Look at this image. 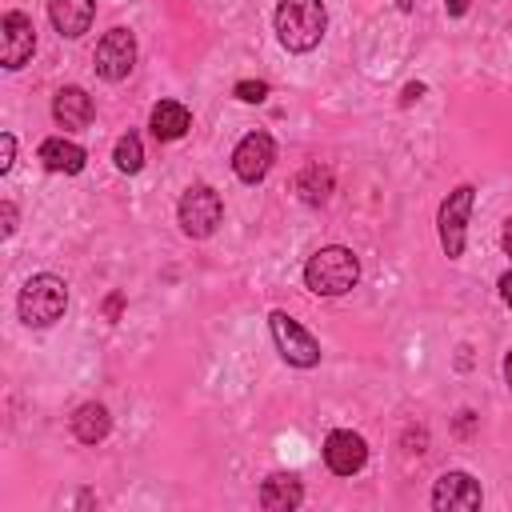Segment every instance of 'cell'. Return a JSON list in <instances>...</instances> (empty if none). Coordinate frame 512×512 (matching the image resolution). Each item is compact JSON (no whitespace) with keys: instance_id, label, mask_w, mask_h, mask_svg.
<instances>
[{"instance_id":"1","label":"cell","mask_w":512,"mask_h":512,"mask_svg":"<svg viewBox=\"0 0 512 512\" xmlns=\"http://www.w3.org/2000/svg\"><path fill=\"white\" fill-rule=\"evenodd\" d=\"M356 280H360V260L344 244L316 248L308 256V264H304V284L316 296H344V292L356 288Z\"/></svg>"},{"instance_id":"2","label":"cell","mask_w":512,"mask_h":512,"mask_svg":"<svg viewBox=\"0 0 512 512\" xmlns=\"http://www.w3.org/2000/svg\"><path fill=\"white\" fill-rule=\"evenodd\" d=\"M328 8L324 0H280L276 4V36L288 52H312L324 40Z\"/></svg>"},{"instance_id":"3","label":"cell","mask_w":512,"mask_h":512,"mask_svg":"<svg viewBox=\"0 0 512 512\" xmlns=\"http://www.w3.org/2000/svg\"><path fill=\"white\" fill-rule=\"evenodd\" d=\"M68 308V284L52 272H40V276H28L20 296H16V312L28 328H48L64 316Z\"/></svg>"},{"instance_id":"4","label":"cell","mask_w":512,"mask_h":512,"mask_svg":"<svg viewBox=\"0 0 512 512\" xmlns=\"http://www.w3.org/2000/svg\"><path fill=\"white\" fill-rule=\"evenodd\" d=\"M176 220H180L184 236L208 240V236L216 232V224L224 220V200H220V192L208 188V184H192V188L180 196V204H176Z\"/></svg>"},{"instance_id":"5","label":"cell","mask_w":512,"mask_h":512,"mask_svg":"<svg viewBox=\"0 0 512 512\" xmlns=\"http://www.w3.org/2000/svg\"><path fill=\"white\" fill-rule=\"evenodd\" d=\"M472 200H476V188L472 184H460L444 196L440 204V216H436V228H440V248L448 260H460L464 256V236H468V212H472Z\"/></svg>"},{"instance_id":"6","label":"cell","mask_w":512,"mask_h":512,"mask_svg":"<svg viewBox=\"0 0 512 512\" xmlns=\"http://www.w3.org/2000/svg\"><path fill=\"white\" fill-rule=\"evenodd\" d=\"M268 324H272V340H276V348H280V356L288 360V364H296V368H316L320 364V344H316V336L308 332V328H300L288 312H272L268 316Z\"/></svg>"},{"instance_id":"7","label":"cell","mask_w":512,"mask_h":512,"mask_svg":"<svg viewBox=\"0 0 512 512\" xmlns=\"http://www.w3.org/2000/svg\"><path fill=\"white\" fill-rule=\"evenodd\" d=\"M92 64L104 80H124L132 68H136V36L128 28H108L92 52Z\"/></svg>"},{"instance_id":"8","label":"cell","mask_w":512,"mask_h":512,"mask_svg":"<svg viewBox=\"0 0 512 512\" xmlns=\"http://www.w3.org/2000/svg\"><path fill=\"white\" fill-rule=\"evenodd\" d=\"M32 52H36V28H32V20L24 12H16V8L4 12V20H0V60H4V68L8 72L24 68L32 60Z\"/></svg>"},{"instance_id":"9","label":"cell","mask_w":512,"mask_h":512,"mask_svg":"<svg viewBox=\"0 0 512 512\" xmlns=\"http://www.w3.org/2000/svg\"><path fill=\"white\" fill-rule=\"evenodd\" d=\"M272 160H276L272 136H268V132H248V136L236 144V152H232V172H236L244 184H256V180L268 176Z\"/></svg>"},{"instance_id":"10","label":"cell","mask_w":512,"mask_h":512,"mask_svg":"<svg viewBox=\"0 0 512 512\" xmlns=\"http://www.w3.org/2000/svg\"><path fill=\"white\" fill-rule=\"evenodd\" d=\"M368 460V444L360 432H348V428H336L328 432L324 440V464L336 472V476H356Z\"/></svg>"},{"instance_id":"11","label":"cell","mask_w":512,"mask_h":512,"mask_svg":"<svg viewBox=\"0 0 512 512\" xmlns=\"http://www.w3.org/2000/svg\"><path fill=\"white\" fill-rule=\"evenodd\" d=\"M480 484L468 472H444L432 488V508L436 512H472L480 508Z\"/></svg>"},{"instance_id":"12","label":"cell","mask_w":512,"mask_h":512,"mask_svg":"<svg viewBox=\"0 0 512 512\" xmlns=\"http://www.w3.org/2000/svg\"><path fill=\"white\" fill-rule=\"evenodd\" d=\"M92 16H96V0H48V20L68 40L84 36L92 28Z\"/></svg>"},{"instance_id":"13","label":"cell","mask_w":512,"mask_h":512,"mask_svg":"<svg viewBox=\"0 0 512 512\" xmlns=\"http://www.w3.org/2000/svg\"><path fill=\"white\" fill-rule=\"evenodd\" d=\"M300 500H304V488H300V476H292V472H272L260 484V508H268V512H292V508H300Z\"/></svg>"},{"instance_id":"14","label":"cell","mask_w":512,"mask_h":512,"mask_svg":"<svg viewBox=\"0 0 512 512\" xmlns=\"http://www.w3.org/2000/svg\"><path fill=\"white\" fill-rule=\"evenodd\" d=\"M52 116H56L60 128H88V120H92V96L80 84H68V88L56 92Z\"/></svg>"},{"instance_id":"15","label":"cell","mask_w":512,"mask_h":512,"mask_svg":"<svg viewBox=\"0 0 512 512\" xmlns=\"http://www.w3.org/2000/svg\"><path fill=\"white\" fill-rule=\"evenodd\" d=\"M40 160H44V168H48V172H64V176H76V172L84 168L88 152H84L76 140H64V136H48V140L40 144Z\"/></svg>"},{"instance_id":"16","label":"cell","mask_w":512,"mask_h":512,"mask_svg":"<svg viewBox=\"0 0 512 512\" xmlns=\"http://www.w3.org/2000/svg\"><path fill=\"white\" fill-rule=\"evenodd\" d=\"M148 128H152L156 140H180L192 128V112L180 100H160L148 116Z\"/></svg>"},{"instance_id":"17","label":"cell","mask_w":512,"mask_h":512,"mask_svg":"<svg viewBox=\"0 0 512 512\" xmlns=\"http://www.w3.org/2000/svg\"><path fill=\"white\" fill-rule=\"evenodd\" d=\"M108 428H112V416H108V408L96 404V400L80 404L76 416H72V436H76L80 444H100V440L108 436Z\"/></svg>"},{"instance_id":"18","label":"cell","mask_w":512,"mask_h":512,"mask_svg":"<svg viewBox=\"0 0 512 512\" xmlns=\"http://www.w3.org/2000/svg\"><path fill=\"white\" fill-rule=\"evenodd\" d=\"M112 160H116V168L128 172V176L140 172V168H144V144H140V136H136V132L120 136L116 148H112Z\"/></svg>"},{"instance_id":"19","label":"cell","mask_w":512,"mask_h":512,"mask_svg":"<svg viewBox=\"0 0 512 512\" xmlns=\"http://www.w3.org/2000/svg\"><path fill=\"white\" fill-rule=\"evenodd\" d=\"M236 96H240L244 104H260V100L268 96V84H264V80H240V84H236Z\"/></svg>"},{"instance_id":"20","label":"cell","mask_w":512,"mask_h":512,"mask_svg":"<svg viewBox=\"0 0 512 512\" xmlns=\"http://www.w3.org/2000/svg\"><path fill=\"white\" fill-rule=\"evenodd\" d=\"M12 156H16V136H12V132H4V136H0V172H8V168H12Z\"/></svg>"},{"instance_id":"21","label":"cell","mask_w":512,"mask_h":512,"mask_svg":"<svg viewBox=\"0 0 512 512\" xmlns=\"http://www.w3.org/2000/svg\"><path fill=\"white\" fill-rule=\"evenodd\" d=\"M0 212H4V236H12V232H16V204H12V200H4V204H0Z\"/></svg>"},{"instance_id":"22","label":"cell","mask_w":512,"mask_h":512,"mask_svg":"<svg viewBox=\"0 0 512 512\" xmlns=\"http://www.w3.org/2000/svg\"><path fill=\"white\" fill-rule=\"evenodd\" d=\"M500 300L512 308V272H504V276H500Z\"/></svg>"},{"instance_id":"23","label":"cell","mask_w":512,"mask_h":512,"mask_svg":"<svg viewBox=\"0 0 512 512\" xmlns=\"http://www.w3.org/2000/svg\"><path fill=\"white\" fill-rule=\"evenodd\" d=\"M468 4H472V0H444L448 16H464V12H468Z\"/></svg>"},{"instance_id":"24","label":"cell","mask_w":512,"mask_h":512,"mask_svg":"<svg viewBox=\"0 0 512 512\" xmlns=\"http://www.w3.org/2000/svg\"><path fill=\"white\" fill-rule=\"evenodd\" d=\"M500 244H504V252L512 256V216L504 220V236H500Z\"/></svg>"},{"instance_id":"25","label":"cell","mask_w":512,"mask_h":512,"mask_svg":"<svg viewBox=\"0 0 512 512\" xmlns=\"http://www.w3.org/2000/svg\"><path fill=\"white\" fill-rule=\"evenodd\" d=\"M504 376H508V384H512V356L504 360Z\"/></svg>"}]
</instances>
